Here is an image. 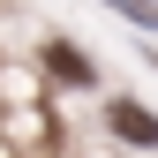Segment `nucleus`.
<instances>
[{"label": "nucleus", "instance_id": "1", "mask_svg": "<svg viewBox=\"0 0 158 158\" xmlns=\"http://www.w3.org/2000/svg\"><path fill=\"white\" fill-rule=\"evenodd\" d=\"M106 121H113V135H121V143L158 151V113H143L135 98H113V106H106Z\"/></svg>", "mask_w": 158, "mask_h": 158}, {"label": "nucleus", "instance_id": "2", "mask_svg": "<svg viewBox=\"0 0 158 158\" xmlns=\"http://www.w3.org/2000/svg\"><path fill=\"white\" fill-rule=\"evenodd\" d=\"M45 68L60 75V83H75V90L90 83V60H83V53H75V45H45Z\"/></svg>", "mask_w": 158, "mask_h": 158}, {"label": "nucleus", "instance_id": "3", "mask_svg": "<svg viewBox=\"0 0 158 158\" xmlns=\"http://www.w3.org/2000/svg\"><path fill=\"white\" fill-rule=\"evenodd\" d=\"M106 8H121L128 23H143V30H158V0H106Z\"/></svg>", "mask_w": 158, "mask_h": 158}]
</instances>
